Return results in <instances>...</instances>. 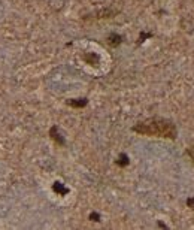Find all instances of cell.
I'll return each instance as SVG.
<instances>
[{"instance_id":"cell-9","label":"cell","mask_w":194,"mask_h":230,"mask_svg":"<svg viewBox=\"0 0 194 230\" xmlns=\"http://www.w3.org/2000/svg\"><path fill=\"white\" fill-rule=\"evenodd\" d=\"M187 205H188V208L194 209V197H190V199L187 200Z\"/></svg>"},{"instance_id":"cell-2","label":"cell","mask_w":194,"mask_h":230,"mask_svg":"<svg viewBox=\"0 0 194 230\" xmlns=\"http://www.w3.org/2000/svg\"><path fill=\"white\" fill-rule=\"evenodd\" d=\"M52 190H54L55 193H58V194H67L69 193V190L66 188V187H63V184L61 182H54V185H52Z\"/></svg>"},{"instance_id":"cell-5","label":"cell","mask_w":194,"mask_h":230,"mask_svg":"<svg viewBox=\"0 0 194 230\" xmlns=\"http://www.w3.org/2000/svg\"><path fill=\"white\" fill-rule=\"evenodd\" d=\"M119 42H121V36H118V35H111L109 36V43L112 45V47L119 45Z\"/></svg>"},{"instance_id":"cell-1","label":"cell","mask_w":194,"mask_h":230,"mask_svg":"<svg viewBox=\"0 0 194 230\" xmlns=\"http://www.w3.org/2000/svg\"><path fill=\"white\" fill-rule=\"evenodd\" d=\"M133 130L136 133L146 135V136H157V137H167V139H175L178 131L175 124L164 118H149L142 123L136 124Z\"/></svg>"},{"instance_id":"cell-4","label":"cell","mask_w":194,"mask_h":230,"mask_svg":"<svg viewBox=\"0 0 194 230\" xmlns=\"http://www.w3.org/2000/svg\"><path fill=\"white\" fill-rule=\"evenodd\" d=\"M70 106H75V108H82L87 105V99H78V100H70L69 102Z\"/></svg>"},{"instance_id":"cell-6","label":"cell","mask_w":194,"mask_h":230,"mask_svg":"<svg viewBox=\"0 0 194 230\" xmlns=\"http://www.w3.org/2000/svg\"><path fill=\"white\" fill-rule=\"evenodd\" d=\"M119 166H127V164H129V157H127L125 154H121L119 155V160L117 161Z\"/></svg>"},{"instance_id":"cell-3","label":"cell","mask_w":194,"mask_h":230,"mask_svg":"<svg viewBox=\"0 0 194 230\" xmlns=\"http://www.w3.org/2000/svg\"><path fill=\"white\" fill-rule=\"evenodd\" d=\"M57 130H58L57 127H52V129H51V136H52V139H55V141L60 143V145H63L64 141H63V137L58 135V131H57Z\"/></svg>"},{"instance_id":"cell-7","label":"cell","mask_w":194,"mask_h":230,"mask_svg":"<svg viewBox=\"0 0 194 230\" xmlns=\"http://www.w3.org/2000/svg\"><path fill=\"white\" fill-rule=\"evenodd\" d=\"M85 60H87V61H90L91 64H97V63H99V57H97V55H94V54H90V55H87V57H85Z\"/></svg>"},{"instance_id":"cell-8","label":"cell","mask_w":194,"mask_h":230,"mask_svg":"<svg viewBox=\"0 0 194 230\" xmlns=\"http://www.w3.org/2000/svg\"><path fill=\"white\" fill-rule=\"evenodd\" d=\"M90 220L91 221H99L100 220V215L96 214V212H93V214H90Z\"/></svg>"}]
</instances>
